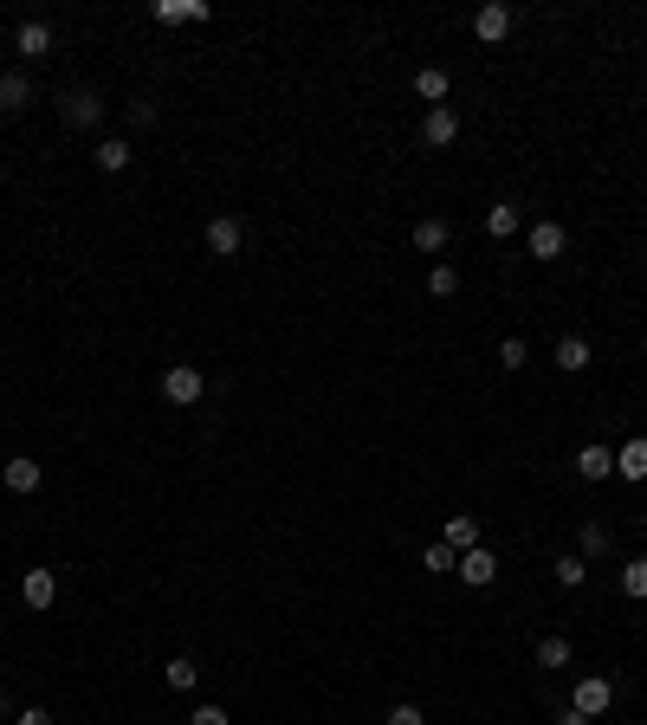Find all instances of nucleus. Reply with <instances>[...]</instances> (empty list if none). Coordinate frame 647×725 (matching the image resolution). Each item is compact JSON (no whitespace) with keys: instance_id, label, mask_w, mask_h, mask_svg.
<instances>
[{"instance_id":"1","label":"nucleus","mask_w":647,"mask_h":725,"mask_svg":"<svg viewBox=\"0 0 647 725\" xmlns=\"http://www.w3.org/2000/svg\"><path fill=\"white\" fill-rule=\"evenodd\" d=\"M59 117L72 123V130H98V123L110 117V104H104V91H91V85H72L59 98Z\"/></svg>"},{"instance_id":"2","label":"nucleus","mask_w":647,"mask_h":725,"mask_svg":"<svg viewBox=\"0 0 647 725\" xmlns=\"http://www.w3.org/2000/svg\"><path fill=\"white\" fill-rule=\"evenodd\" d=\"M201 395H208V376H201L195 363H169V369H162V402H175V408H195Z\"/></svg>"},{"instance_id":"3","label":"nucleus","mask_w":647,"mask_h":725,"mask_svg":"<svg viewBox=\"0 0 647 725\" xmlns=\"http://www.w3.org/2000/svg\"><path fill=\"white\" fill-rule=\"evenodd\" d=\"M570 706H576L583 719H602V713L615 706V680H609V674H576V687H570Z\"/></svg>"},{"instance_id":"4","label":"nucleus","mask_w":647,"mask_h":725,"mask_svg":"<svg viewBox=\"0 0 647 725\" xmlns=\"http://www.w3.org/2000/svg\"><path fill=\"white\" fill-rule=\"evenodd\" d=\"M201 240H208V253H214V259H240V246H246L240 214H214V221H208V234H201Z\"/></svg>"},{"instance_id":"5","label":"nucleus","mask_w":647,"mask_h":725,"mask_svg":"<svg viewBox=\"0 0 647 725\" xmlns=\"http://www.w3.org/2000/svg\"><path fill=\"white\" fill-rule=\"evenodd\" d=\"M421 143H428V149L460 143V111H453V104H434V111H421Z\"/></svg>"},{"instance_id":"6","label":"nucleus","mask_w":647,"mask_h":725,"mask_svg":"<svg viewBox=\"0 0 647 725\" xmlns=\"http://www.w3.org/2000/svg\"><path fill=\"white\" fill-rule=\"evenodd\" d=\"M453 577H460L466 590H492V583H499V557H492L486 544H479V551H460V570H453Z\"/></svg>"},{"instance_id":"7","label":"nucleus","mask_w":647,"mask_h":725,"mask_svg":"<svg viewBox=\"0 0 647 725\" xmlns=\"http://www.w3.org/2000/svg\"><path fill=\"white\" fill-rule=\"evenodd\" d=\"M512 20H518V13L505 7V0H486V7L473 13V39H479V46H499V39L512 33Z\"/></svg>"},{"instance_id":"8","label":"nucleus","mask_w":647,"mask_h":725,"mask_svg":"<svg viewBox=\"0 0 647 725\" xmlns=\"http://www.w3.org/2000/svg\"><path fill=\"white\" fill-rule=\"evenodd\" d=\"M208 0H156V7H149V20H156V26H201V20H208Z\"/></svg>"},{"instance_id":"9","label":"nucleus","mask_w":647,"mask_h":725,"mask_svg":"<svg viewBox=\"0 0 647 725\" xmlns=\"http://www.w3.org/2000/svg\"><path fill=\"white\" fill-rule=\"evenodd\" d=\"M52 46H59L52 20H20V33H13V52H20V59H46Z\"/></svg>"},{"instance_id":"10","label":"nucleus","mask_w":647,"mask_h":725,"mask_svg":"<svg viewBox=\"0 0 647 725\" xmlns=\"http://www.w3.org/2000/svg\"><path fill=\"white\" fill-rule=\"evenodd\" d=\"M20 596H26V609H52L59 603V570H26Z\"/></svg>"},{"instance_id":"11","label":"nucleus","mask_w":647,"mask_h":725,"mask_svg":"<svg viewBox=\"0 0 647 725\" xmlns=\"http://www.w3.org/2000/svg\"><path fill=\"white\" fill-rule=\"evenodd\" d=\"M615 473H622L628 486H641V480H647V434L622 441V454H615Z\"/></svg>"},{"instance_id":"12","label":"nucleus","mask_w":647,"mask_h":725,"mask_svg":"<svg viewBox=\"0 0 647 725\" xmlns=\"http://www.w3.org/2000/svg\"><path fill=\"white\" fill-rule=\"evenodd\" d=\"M440 544H447V551H479V518L453 512L447 525H440Z\"/></svg>"},{"instance_id":"13","label":"nucleus","mask_w":647,"mask_h":725,"mask_svg":"<svg viewBox=\"0 0 647 725\" xmlns=\"http://www.w3.org/2000/svg\"><path fill=\"white\" fill-rule=\"evenodd\" d=\"M563 246H570V234L557 221H531V259H563Z\"/></svg>"},{"instance_id":"14","label":"nucleus","mask_w":647,"mask_h":725,"mask_svg":"<svg viewBox=\"0 0 647 725\" xmlns=\"http://www.w3.org/2000/svg\"><path fill=\"white\" fill-rule=\"evenodd\" d=\"M447 240H453V227L440 221V214H428V221H415V253L440 259V253H447Z\"/></svg>"},{"instance_id":"15","label":"nucleus","mask_w":647,"mask_h":725,"mask_svg":"<svg viewBox=\"0 0 647 725\" xmlns=\"http://www.w3.org/2000/svg\"><path fill=\"white\" fill-rule=\"evenodd\" d=\"M589 363H596V350H589V337H557V369H563V376H583Z\"/></svg>"},{"instance_id":"16","label":"nucleus","mask_w":647,"mask_h":725,"mask_svg":"<svg viewBox=\"0 0 647 725\" xmlns=\"http://www.w3.org/2000/svg\"><path fill=\"white\" fill-rule=\"evenodd\" d=\"M91 162H98L104 175H123V169H130V162H136V149L123 143V136H104V143L91 149Z\"/></svg>"},{"instance_id":"17","label":"nucleus","mask_w":647,"mask_h":725,"mask_svg":"<svg viewBox=\"0 0 647 725\" xmlns=\"http://www.w3.org/2000/svg\"><path fill=\"white\" fill-rule=\"evenodd\" d=\"M447 91H453V78L440 72V65H421V72H415V98L428 104V111H434V104H447Z\"/></svg>"},{"instance_id":"18","label":"nucleus","mask_w":647,"mask_h":725,"mask_svg":"<svg viewBox=\"0 0 647 725\" xmlns=\"http://www.w3.org/2000/svg\"><path fill=\"white\" fill-rule=\"evenodd\" d=\"M26 104H33V78L26 72H0V111H26Z\"/></svg>"},{"instance_id":"19","label":"nucleus","mask_w":647,"mask_h":725,"mask_svg":"<svg viewBox=\"0 0 647 725\" xmlns=\"http://www.w3.org/2000/svg\"><path fill=\"white\" fill-rule=\"evenodd\" d=\"M518 227H525V214H518V201H492V208H486V234H492V240H512Z\"/></svg>"},{"instance_id":"20","label":"nucleus","mask_w":647,"mask_h":725,"mask_svg":"<svg viewBox=\"0 0 647 725\" xmlns=\"http://www.w3.org/2000/svg\"><path fill=\"white\" fill-rule=\"evenodd\" d=\"M576 473H583V486L609 480V473H615V454H609V447H596V441H589L583 454H576Z\"/></svg>"},{"instance_id":"21","label":"nucleus","mask_w":647,"mask_h":725,"mask_svg":"<svg viewBox=\"0 0 647 725\" xmlns=\"http://www.w3.org/2000/svg\"><path fill=\"white\" fill-rule=\"evenodd\" d=\"M609 525H602V518H583V538H576V557H583V564H596V557H609Z\"/></svg>"},{"instance_id":"22","label":"nucleus","mask_w":647,"mask_h":725,"mask_svg":"<svg viewBox=\"0 0 647 725\" xmlns=\"http://www.w3.org/2000/svg\"><path fill=\"white\" fill-rule=\"evenodd\" d=\"M39 480H46L39 460H7V467H0V486L7 492H39Z\"/></svg>"},{"instance_id":"23","label":"nucleus","mask_w":647,"mask_h":725,"mask_svg":"<svg viewBox=\"0 0 647 725\" xmlns=\"http://www.w3.org/2000/svg\"><path fill=\"white\" fill-rule=\"evenodd\" d=\"M538 667L544 674H563V667H570V635H544L538 641Z\"/></svg>"},{"instance_id":"24","label":"nucleus","mask_w":647,"mask_h":725,"mask_svg":"<svg viewBox=\"0 0 647 725\" xmlns=\"http://www.w3.org/2000/svg\"><path fill=\"white\" fill-rule=\"evenodd\" d=\"M162 674H169V693H195V687H201V667L188 661V654H175V661L162 667Z\"/></svg>"},{"instance_id":"25","label":"nucleus","mask_w":647,"mask_h":725,"mask_svg":"<svg viewBox=\"0 0 647 725\" xmlns=\"http://www.w3.org/2000/svg\"><path fill=\"white\" fill-rule=\"evenodd\" d=\"M615 583H622V596H628V603H647V557L622 564V577H615Z\"/></svg>"},{"instance_id":"26","label":"nucleus","mask_w":647,"mask_h":725,"mask_svg":"<svg viewBox=\"0 0 647 725\" xmlns=\"http://www.w3.org/2000/svg\"><path fill=\"white\" fill-rule=\"evenodd\" d=\"M550 577H557L563 583V590H583V583H589V564H583V557H557V564H550Z\"/></svg>"},{"instance_id":"27","label":"nucleus","mask_w":647,"mask_h":725,"mask_svg":"<svg viewBox=\"0 0 647 725\" xmlns=\"http://www.w3.org/2000/svg\"><path fill=\"white\" fill-rule=\"evenodd\" d=\"M421 564H428V577H453V570H460V551H447V544H428V551H421Z\"/></svg>"},{"instance_id":"28","label":"nucleus","mask_w":647,"mask_h":725,"mask_svg":"<svg viewBox=\"0 0 647 725\" xmlns=\"http://www.w3.org/2000/svg\"><path fill=\"white\" fill-rule=\"evenodd\" d=\"M428 292L434 298H453V292H460V272H453L447 259H434V266H428Z\"/></svg>"},{"instance_id":"29","label":"nucleus","mask_w":647,"mask_h":725,"mask_svg":"<svg viewBox=\"0 0 647 725\" xmlns=\"http://www.w3.org/2000/svg\"><path fill=\"white\" fill-rule=\"evenodd\" d=\"M123 117H130L136 130H149V123H156L162 111H156V98H130V104H123Z\"/></svg>"},{"instance_id":"30","label":"nucleus","mask_w":647,"mask_h":725,"mask_svg":"<svg viewBox=\"0 0 647 725\" xmlns=\"http://www.w3.org/2000/svg\"><path fill=\"white\" fill-rule=\"evenodd\" d=\"M525 363H531L525 337H505V344H499V369H525Z\"/></svg>"},{"instance_id":"31","label":"nucleus","mask_w":647,"mask_h":725,"mask_svg":"<svg viewBox=\"0 0 647 725\" xmlns=\"http://www.w3.org/2000/svg\"><path fill=\"white\" fill-rule=\"evenodd\" d=\"M389 725H428V713L415 700H402V706H389Z\"/></svg>"},{"instance_id":"32","label":"nucleus","mask_w":647,"mask_h":725,"mask_svg":"<svg viewBox=\"0 0 647 725\" xmlns=\"http://www.w3.org/2000/svg\"><path fill=\"white\" fill-rule=\"evenodd\" d=\"M13 725H59V719H52L46 706H20V713H13Z\"/></svg>"},{"instance_id":"33","label":"nucleus","mask_w":647,"mask_h":725,"mask_svg":"<svg viewBox=\"0 0 647 725\" xmlns=\"http://www.w3.org/2000/svg\"><path fill=\"white\" fill-rule=\"evenodd\" d=\"M188 725H233V719H227V706H195V719H188Z\"/></svg>"},{"instance_id":"34","label":"nucleus","mask_w":647,"mask_h":725,"mask_svg":"<svg viewBox=\"0 0 647 725\" xmlns=\"http://www.w3.org/2000/svg\"><path fill=\"white\" fill-rule=\"evenodd\" d=\"M557 725H589V719L576 713V706H563V713H557Z\"/></svg>"},{"instance_id":"35","label":"nucleus","mask_w":647,"mask_h":725,"mask_svg":"<svg viewBox=\"0 0 647 725\" xmlns=\"http://www.w3.org/2000/svg\"><path fill=\"white\" fill-rule=\"evenodd\" d=\"M641 531H647V512H641Z\"/></svg>"}]
</instances>
